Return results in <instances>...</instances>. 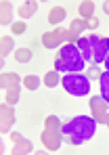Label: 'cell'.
Listing matches in <instances>:
<instances>
[{
  "label": "cell",
  "instance_id": "cell-17",
  "mask_svg": "<svg viewBox=\"0 0 109 155\" xmlns=\"http://www.w3.org/2000/svg\"><path fill=\"white\" fill-rule=\"evenodd\" d=\"M99 86H101V97L109 101V71H103L99 78Z\"/></svg>",
  "mask_w": 109,
  "mask_h": 155
},
{
  "label": "cell",
  "instance_id": "cell-25",
  "mask_svg": "<svg viewBox=\"0 0 109 155\" xmlns=\"http://www.w3.org/2000/svg\"><path fill=\"white\" fill-rule=\"evenodd\" d=\"M78 40H80V34L74 31V29H67V34H65V42H67V44H78Z\"/></svg>",
  "mask_w": 109,
  "mask_h": 155
},
{
  "label": "cell",
  "instance_id": "cell-7",
  "mask_svg": "<svg viewBox=\"0 0 109 155\" xmlns=\"http://www.w3.org/2000/svg\"><path fill=\"white\" fill-rule=\"evenodd\" d=\"M15 124V111H13V105H8L6 101L0 105V132L2 134H8V130L13 128Z\"/></svg>",
  "mask_w": 109,
  "mask_h": 155
},
{
  "label": "cell",
  "instance_id": "cell-14",
  "mask_svg": "<svg viewBox=\"0 0 109 155\" xmlns=\"http://www.w3.org/2000/svg\"><path fill=\"white\" fill-rule=\"evenodd\" d=\"M36 8H38V2H34V0H27V2H23V4L19 6V17H21V19H27V17H31Z\"/></svg>",
  "mask_w": 109,
  "mask_h": 155
},
{
  "label": "cell",
  "instance_id": "cell-5",
  "mask_svg": "<svg viewBox=\"0 0 109 155\" xmlns=\"http://www.w3.org/2000/svg\"><path fill=\"white\" fill-rule=\"evenodd\" d=\"M92 38V63H103L105 57L109 52V38L105 36H99V34H90Z\"/></svg>",
  "mask_w": 109,
  "mask_h": 155
},
{
  "label": "cell",
  "instance_id": "cell-13",
  "mask_svg": "<svg viewBox=\"0 0 109 155\" xmlns=\"http://www.w3.org/2000/svg\"><path fill=\"white\" fill-rule=\"evenodd\" d=\"M65 15H67V11L63 6H54V8H51V13H48V23L51 25H59L65 19Z\"/></svg>",
  "mask_w": 109,
  "mask_h": 155
},
{
  "label": "cell",
  "instance_id": "cell-21",
  "mask_svg": "<svg viewBox=\"0 0 109 155\" xmlns=\"http://www.w3.org/2000/svg\"><path fill=\"white\" fill-rule=\"evenodd\" d=\"M15 59H17L19 63H27V61L31 59V51H29V48H17V51H15Z\"/></svg>",
  "mask_w": 109,
  "mask_h": 155
},
{
  "label": "cell",
  "instance_id": "cell-19",
  "mask_svg": "<svg viewBox=\"0 0 109 155\" xmlns=\"http://www.w3.org/2000/svg\"><path fill=\"white\" fill-rule=\"evenodd\" d=\"M0 42H2V46H0V59H6V54H8L11 48H13L15 42H13V38H8V36H2Z\"/></svg>",
  "mask_w": 109,
  "mask_h": 155
},
{
  "label": "cell",
  "instance_id": "cell-29",
  "mask_svg": "<svg viewBox=\"0 0 109 155\" xmlns=\"http://www.w3.org/2000/svg\"><path fill=\"white\" fill-rule=\"evenodd\" d=\"M103 63H105V67H107V71H109V52H107V57H105V61H103Z\"/></svg>",
  "mask_w": 109,
  "mask_h": 155
},
{
  "label": "cell",
  "instance_id": "cell-16",
  "mask_svg": "<svg viewBox=\"0 0 109 155\" xmlns=\"http://www.w3.org/2000/svg\"><path fill=\"white\" fill-rule=\"evenodd\" d=\"M0 8H2L0 23H2V25H6V23L11 21V17H13V4H11L8 0H2V2H0Z\"/></svg>",
  "mask_w": 109,
  "mask_h": 155
},
{
  "label": "cell",
  "instance_id": "cell-1",
  "mask_svg": "<svg viewBox=\"0 0 109 155\" xmlns=\"http://www.w3.org/2000/svg\"><path fill=\"white\" fill-rule=\"evenodd\" d=\"M97 132V120L92 115H76L67 122H63V140L71 147H80L86 140H90Z\"/></svg>",
  "mask_w": 109,
  "mask_h": 155
},
{
  "label": "cell",
  "instance_id": "cell-2",
  "mask_svg": "<svg viewBox=\"0 0 109 155\" xmlns=\"http://www.w3.org/2000/svg\"><path fill=\"white\" fill-rule=\"evenodd\" d=\"M86 61L82 59V52L76 44H63L54 57V69L63 74H82Z\"/></svg>",
  "mask_w": 109,
  "mask_h": 155
},
{
  "label": "cell",
  "instance_id": "cell-10",
  "mask_svg": "<svg viewBox=\"0 0 109 155\" xmlns=\"http://www.w3.org/2000/svg\"><path fill=\"white\" fill-rule=\"evenodd\" d=\"M76 46L82 52V59L88 61V63H92V38L90 36H80V40H78Z\"/></svg>",
  "mask_w": 109,
  "mask_h": 155
},
{
  "label": "cell",
  "instance_id": "cell-18",
  "mask_svg": "<svg viewBox=\"0 0 109 155\" xmlns=\"http://www.w3.org/2000/svg\"><path fill=\"white\" fill-rule=\"evenodd\" d=\"M21 86H25L27 90H36L40 86V78L38 76H25L21 78Z\"/></svg>",
  "mask_w": 109,
  "mask_h": 155
},
{
  "label": "cell",
  "instance_id": "cell-9",
  "mask_svg": "<svg viewBox=\"0 0 109 155\" xmlns=\"http://www.w3.org/2000/svg\"><path fill=\"white\" fill-rule=\"evenodd\" d=\"M11 140L15 143V147L11 149L13 155H23V153H31V143L23 138L19 132H11Z\"/></svg>",
  "mask_w": 109,
  "mask_h": 155
},
{
  "label": "cell",
  "instance_id": "cell-30",
  "mask_svg": "<svg viewBox=\"0 0 109 155\" xmlns=\"http://www.w3.org/2000/svg\"><path fill=\"white\" fill-rule=\"evenodd\" d=\"M107 126H109V122H107Z\"/></svg>",
  "mask_w": 109,
  "mask_h": 155
},
{
  "label": "cell",
  "instance_id": "cell-11",
  "mask_svg": "<svg viewBox=\"0 0 109 155\" xmlns=\"http://www.w3.org/2000/svg\"><path fill=\"white\" fill-rule=\"evenodd\" d=\"M21 84V78L17 76L15 71H8V74H2L0 76V86H2V90H6V88H11V86H19Z\"/></svg>",
  "mask_w": 109,
  "mask_h": 155
},
{
  "label": "cell",
  "instance_id": "cell-3",
  "mask_svg": "<svg viewBox=\"0 0 109 155\" xmlns=\"http://www.w3.org/2000/svg\"><path fill=\"white\" fill-rule=\"evenodd\" d=\"M61 84L74 97H84L90 92V80L86 78V74H65L61 78Z\"/></svg>",
  "mask_w": 109,
  "mask_h": 155
},
{
  "label": "cell",
  "instance_id": "cell-15",
  "mask_svg": "<svg viewBox=\"0 0 109 155\" xmlns=\"http://www.w3.org/2000/svg\"><path fill=\"white\" fill-rule=\"evenodd\" d=\"M19 97H21V88L19 86H11V88L4 90V101L8 105H15L19 101Z\"/></svg>",
  "mask_w": 109,
  "mask_h": 155
},
{
  "label": "cell",
  "instance_id": "cell-28",
  "mask_svg": "<svg viewBox=\"0 0 109 155\" xmlns=\"http://www.w3.org/2000/svg\"><path fill=\"white\" fill-rule=\"evenodd\" d=\"M103 11L109 15V0H107V2H103Z\"/></svg>",
  "mask_w": 109,
  "mask_h": 155
},
{
  "label": "cell",
  "instance_id": "cell-4",
  "mask_svg": "<svg viewBox=\"0 0 109 155\" xmlns=\"http://www.w3.org/2000/svg\"><path fill=\"white\" fill-rule=\"evenodd\" d=\"M90 115L97 120V124H107L109 122V101L103 97H92L90 99Z\"/></svg>",
  "mask_w": 109,
  "mask_h": 155
},
{
  "label": "cell",
  "instance_id": "cell-20",
  "mask_svg": "<svg viewBox=\"0 0 109 155\" xmlns=\"http://www.w3.org/2000/svg\"><path fill=\"white\" fill-rule=\"evenodd\" d=\"M44 86H48V88H54L57 84H59V71L57 69H53V71H48L46 76H44Z\"/></svg>",
  "mask_w": 109,
  "mask_h": 155
},
{
  "label": "cell",
  "instance_id": "cell-8",
  "mask_svg": "<svg viewBox=\"0 0 109 155\" xmlns=\"http://www.w3.org/2000/svg\"><path fill=\"white\" fill-rule=\"evenodd\" d=\"M65 34H67V29H63V27H54V29H51V31L42 34V44H44L46 48H57L59 44L65 42Z\"/></svg>",
  "mask_w": 109,
  "mask_h": 155
},
{
  "label": "cell",
  "instance_id": "cell-6",
  "mask_svg": "<svg viewBox=\"0 0 109 155\" xmlns=\"http://www.w3.org/2000/svg\"><path fill=\"white\" fill-rule=\"evenodd\" d=\"M40 140H42V145H44L48 151H59L61 140H63V134H61L59 128H48V126H44L42 134H40Z\"/></svg>",
  "mask_w": 109,
  "mask_h": 155
},
{
  "label": "cell",
  "instance_id": "cell-27",
  "mask_svg": "<svg viewBox=\"0 0 109 155\" xmlns=\"http://www.w3.org/2000/svg\"><path fill=\"white\" fill-rule=\"evenodd\" d=\"M97 25H99V17H92V19H88V27H90V29H94Z\"/></svg>",
  "mask_w": 109,
  "mask_h": 155
},
{
  "label": "cell",
  "instance_id": "cell-26",
  "mask_svg": "<svg viewBox=\"0 0 109 155\" xmlns=\"http://www.w3.org/2000/svg\"><path fill=\"white\" fill-rule=\"evenodd\" d=\"M11 31H13V34H23V31H25V23H23V21L13 23V25H11Z\"/></svg>",
  "mask_w": 109,
  "mask_h": 155
},
{
  "label": "cell",
  "instance_id": "cell-22",
  "mask_svg": "<svg viewBox=\"0 0 109 155\" xmlns=\"http://www.w3.org/2000/svg\"><path fill=\"white\" fill-rule=\"evenodd\" d=\"M44 126H48V128H63V122L57 117V115H48L46 120H44Z\"/></svg>",
  "mask_w": 109,
  "mask_h": 155
},
{
  "label": "cell",
  "instance_id": "cell-24",
  "mask_svg": "<svg viewBox=\"0 0 109 155\" xmlns=\"http://www.w3.org/2000/svg\"><path fill=\"white\" fill-rule=\"evenodd\" d=\"M101 74H103V71L97 67V63H92V65L88 67V71H86V78H88V80H99Z\"/></svg>",
  "mask_w": 109,
  "mask_h": 155
},
{
  "label": "cell",
  "instance_id": "cell-23",
  "mask_svg": "<svg viewBox=\"0 0 109 155\" xmlns=\"http://www.w3.org/2000/svg\"><path fill=\"white\" fill-rule=\"evenodd\" d=\"M69 29H74V31L80 34L82 29H88V21H86V19H74L71 25H69Z\"/></svg>",
  "mask_w": 109,
  "mask_h": 155
},
{
  "label": "cell",
  "instance_id": "cell-12",
  "mask_svg": "<svg viewBox=\"0 0 109 155\" xmlns=\"http://www.w3.org/2000/svg\"><path fill=\"white\" fill-rule=\"evenodd\" d=\"M78 11H80V19H86V21L92 19L94 17V2L92 0H82Z\"/></svg>",
  "mask_w": 109,
  "mask_h": 155
}]
</instances>
